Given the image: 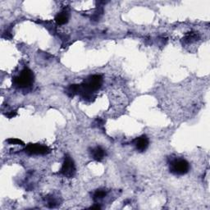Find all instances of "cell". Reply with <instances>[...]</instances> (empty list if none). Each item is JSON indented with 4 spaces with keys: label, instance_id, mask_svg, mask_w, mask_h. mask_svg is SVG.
<instances>
[{
    "label": "cell",
    "instance_id": "obj_1",
    "mask_svg": "<svg viewBox=\"0 0 210 210\" xmlns=\"http://www.w3.org/2000/svg\"><path fill=\"white\" fill-rule=\"evenodd\" d=\"M189 171H190V163L185 159H174L170 163V172L175 175H185Z\"/></svg>",
    "mask_w": 210,
    "mask_h": 210
},
{
    "label": "cell",
    "instance_id": "obj_2",
    "mask_svg": "<svg viewBox=\"0 0 210 210\" xmlns=\"http://www.w3.org/2000/svg\"><path fill=\"white\" fill-rule=\"evenodd\" d=\"M34 82V74L29 69H24L22 73L14 79V83L16 86L21 88L30 86Z\"/></svg>",
    "mask_w": 210,
    "mask_h": 210
},
{
    "label": "cell",
    "instance_id": "obj_3",
    "mask_svg": "<svg viewBox=\"0 0 210 210\" xmlns=\"http://www.w3.org/2000/svg\"><path fill=\"white\" fill-rule=\"evenodd\" d=\"M61 173L65 176L66 177L71 178L74 177L75 173V167L74 162L69 156L65 158V160L62 163V168H61Z\"/></svg>",
    "mask_w": 210,
    "mask_h": 210
},
{
    "label": "cell",
    "instance_id": "obj_4",
    "mask_svg": "<svg viewBox=\"0 0 210 210\" xmlns=\"http://www.w3.org/2000/svg\"><path fill=\"white\" fill-rule=\"evenodd\" d=\"M26 152L30 155L33 154H46L49 152V149L41 145H33L30 144L26 146Z\"/></svg>",
    "mask_w": 210,
    "mask_h": 210
},
{
    "label": "cell",
    "instance_id": "obj_5",
    "mask_svg": "<svg viewBox=\"0 0 210 210\" xmlns=\"http://www.w3.org/2000/svg\"><path fill=\"white\" fill-rule=\"evenodd\" d=\"M134 145L139 152H144L149 146V138L146 135H141L134 140Z\"/></svg>",
    "mask_w": 210,
    "mask_h": 210
},
{
    "label": "cell",
    "instance_id": "obj_6",
    "mask_svg": "<svg viewBox=\"0 0 210 210\" xmlns=\"http://www.w3.org/2000/svg\"><path fill=\"white\" fill-rule=\"evenodd\" d=\"M91 154L94 160H96V161H102L103 159H104V157L106 156V152L101 147H96V148L92 149Z\"/></svg>",
    "mask_w": 210,
    "mask_h": 210
},
{
    "label": "cell",
    "instance_id": "obj_7",
    "mask_svg": "<svg viewBox=\"0 0 210 210\" xmlns=\"http://www.w3.org/2000/svg\"><path fill=\"white\" fill-rule=\"evenodd\" d=\"M55 21L58 25H64L68 22V16L66 13L58 14L55 18Z\"/></svg>",
    "mask_w": 210,
    "mask_h": 210
},
{
    "label": "cell",
    "instance_id": "obj_8",
    "mask_svg": "<svg viewBox=\"0 0 210 210\" xmlns=\"http://www.w3.org/2000/svg\"><path fill=\"white\" fill-rule=\"evenodd\" d=\"M79 87H80V85H72L68 89V94L71 97H72L79 92Z\"/></svg>",
    "mask_w": 210,
    "mask_h": 210
},
{
    "label": "cell",
    "instance_id": "obj_9",
    "mask_svg": "<svg viewBox=\"0 0 210 210\" xmlns=\"http://www.w3.org/2000/svg\"><path fill=\"white\" fill-rule=\"evenodd\" d=\"M105 195H106V191H104L103 190H98L94 194V199L97 200V199H102Z\"/></svg>",
    "mask_w": 210,
    "mask_h": 210
},
{
    "label": "cell",
    "instance_id": "obj_10",
    "mask_svg": "<svg viewBox=\"0 0 210 210\" xmlns=\"http://www.w3.org/2000/svg\"><path fill=\"white\" fill-rule=\"evenodd\" d=\"M8 142L10 144V145H24V143L22 142V140H18V139H13V138H12V139H9V140H8Z\"/></svg>",
    "mask_w": 210,
    "mask_h": 210
},
{
    "label": "cell",
    "instance_id": "obj_11",
    "mask_svg": "<svg viewBox=\"0 0 210 210\" xmlns=\"http://www.w3.org/2000/svg\"><path fill=\"white\" fill-rule=\"evenodd\" d=\"M56 205H57L56 200H55L54 199H53V198H51V199H49V200H48V206H49V208L55 207Z\"/></svg>",
    "mask_w": 210,
    "mask_h": 210
},
{
    "label": "cell",
    "instance_id": "obj_12",
    "mask_svg": "<svg viewBox=\"0 0 210 210\" xmlns=\"http://www.w3.org/2000/svg\"><path fill=\"white\" fill-rule=\"evenodd\" d=\"M95 124L97 125L98 127H102L103 126V124H104V121H103L102 119L99 118L95 121Z\"/></svg>",
    "mask_w": 210,
    "mask_h": 210
},
{
    "label": "cell",
    "instance_id": "obj_13",
    "mask_svg": "<svg viewBox=\"0 0 210 210\" xmlns=\"http://www.w3.org/2000/svg\"><path fill=\"white\" fill-rule=\"evenodd\" d=\"M16 113L14 111V112H11L9 114H8V117H9V118H12V117H13L16 116Z\"/></svg>",
    "mask_w": 210,
    "mask_h": 210
},
{
    "label": "cell",
    "instance_id": "obj_14",
    "mask_svg": "<svg viewBox=\"0 0 210 210\" xmlns=\"http://www.w3.org/2000/svg\"><path fill=\"white\" fill-rule=\"evenodd\" d=\"M91 208H100V206H99V205H97V206H93V207H91Z\"/></svg>",
    "mask_w": 210,
    "mask_h": 210
}]
</instances>
